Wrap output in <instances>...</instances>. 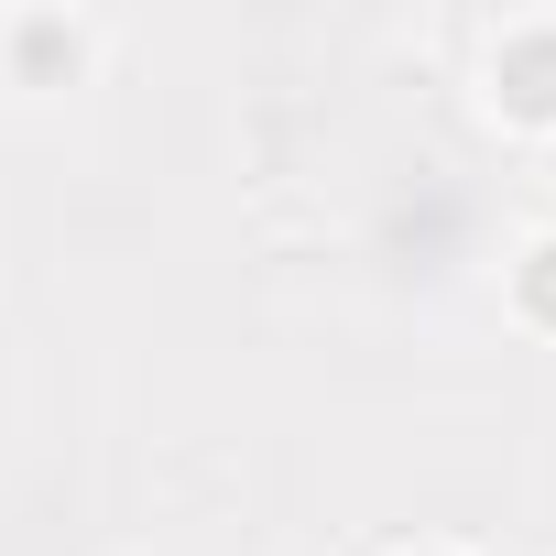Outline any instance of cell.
<instances>
[{"instance_id":"cell-1","label":"cell","mask_w":556,"mask_h":556,"mask_svg":"<svg viewBox=\"0 0 556 556\" xmlns=\"http://www.w3.org/2000/svg\"><path fill=\"white\" fill-rule=\"evenodd\" d=\"M491 99L523 121H556V23H523L491 45Z\"/></svg>"},{"instance_id":"cell-2","label":"cell","mask_w":556,"mask_h":556,"mask_svg":"<svg viewBox=\"0 0 556 556\" xmlns=\"http://www.w3.org/2000/svg\"><path fill=\"white\" fill-rule=\"evenodd\" d=\"M513 295H523V317H534V328H556V240H534V251L513 262Z\"/></svg>"}]
</instances>
